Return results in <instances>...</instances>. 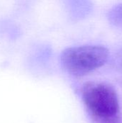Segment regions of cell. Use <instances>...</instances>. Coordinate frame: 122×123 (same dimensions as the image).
Instances as JSON below:
<instances>
[{"label": "cell", "mask_w": 122, "mask_h": 123, "mask_svg": "<svg viewBox=\"0 0 122 123\" xmlns=\"http://www.w3.org/2000/svg\"><path fill=\"white\" fill-rule=\"evenodd\" d=\"M109 58V50L103 45H86L65 49L60 56L64 70L81 77L103 66Z\"/></svg>", "instance_id": "6da1fadb"}, {"label": "cell", "mask_w": 122, "mask_h": 123, "mask_svg": "<svg viewBox=\"0 0 122 123\" xmlns=\"http://www.w3.org/2000/svg\"><path fill=\"white\" fill-rule=\"evenodd\" d=\"M82 99L91 116L101 123L114 120L119 111V104L115 90L109 84L87 82L82 88Z\"/></svg>", "instance_id": "7a4b0ae2"}, {"label": "cell", "mask_w": 122, "mask_h": 123, "mask_svg": "<svg viewBox=\"0 0 122 123\" xmlns=\"http://www.w3.org/2000/svg\"><path fill=\"white\" fill-rule=\"evenodd\" d=\"M107 17L111 24L122 29V3L111 8L108 12Z\"/></svg>", "instance_id": "3957f363"}, {"label": "cell", "mask_w": 122, "mask_h": 123, "mask_svg": "<svg viewBox=\"0 0 122 123\" xmlns=\"http://www.w3.org/2000/svg\"><path fill=\"white\" fill-rule=\"evenodd\" d=\"M118 58L121 60V61L122 62V50L121 51H119V54H118Z\"/></svg>", "instance_id": "277c9868"}]
</instances>
